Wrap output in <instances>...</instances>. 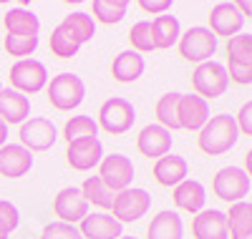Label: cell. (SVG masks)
<instances>
[{
  "label": "cell",
  "mask_w": 252,
  "mask_h": 239,
  "mask_svg": "<svg viewBox=\"0 0 252 239\" xmlns=\"http://www.w3.org/2000/svg\"><path fill=\"white\" fill-rule=\"evenodd\" d=\"M237 141H240V128L235 123V116L229 114L209 116V121L204 123V128L197 136V144L207 156H222Z\"/></svg>",
  "instance_id": "1"
},
{
  "label": "cell",
  "mask_w": 252,
  "mask_h": 239,
  "mask_svg": "<svg viewBox=\"0 0 252 239\" xmlns=\"http://www.w3.org/2000/svg\"><path fill=\"white\" fill-rule=\"evenodd\" d=\"M46 96H48V103L56 111H73V108H78L83 103L86 83H83V78L76 76V73H58L48 81Z\"/></svg>",
  "instance_id": "2"
},
{
  "label": "cell",
  "mask_w": 252,
  "mask_h": 239,
  "mask_svg": "<svg viewBox=\"0 0 252 239\" xmlns=\"http://www.w3.org/2000/svg\"><path fill=\"white\" fill-rule=\"evenodd\" d=\"M136 121V108L131 106V101L126 98H119V96H111L101 103L98 108V128H103L106 134L111 136H121L126 134L129 128L134 126Z\"/></svg>",
  "instance_id": "3"
},
{
  "label": "cell",
  "mask_w": 252,
  "mask_h": 239,
  "mask_svg": "<svg viewBox=\"0 0 252 239\" xmlns=\"http://www.w3.org/2000/svg\"><path fill=\"white\" fill-rule=\"evenodd\" d=\"M149 209H152V194L139 186H129L114 197L111 216L119 224H131V222H139L141 216H146Z\"/></svg>",
  "instance_id": "4"
},
{
  "label": "cell",
  "mask_w": 252,
  "mask_h": 239,
  "mask_svg": "<svg viewBox=\"0 0 252 239\" xmlns=\"http://www.w3.org/2000/svg\"><path fill=\"white\" fill-rule=\"evenodd\" d=\"M179 56L189 63H207L212 60V56L217 53V38L212 35L209 28H202V26H194L179 35Z\"/></svg>",
  "instance_id": "5"
},
{
  "label": "cell",
  "mask_w": 252,
  "mask_h": 239,
  "mask_svg": "<svg viewBox=\"0 0 252 239\" xmlns=\"http://www.w3.org/2000/svg\"><path fill=\"white\" fill-rule=\"evenodd\" d=\"M48 86V68L35 58H26V60H15L10 66V89H15L18 93L31 96V93H40Z\"/></svg>",
  "instance_id": "6"
},
{
  "label": "cell",
  "mask_w": 252,
  "mask_h": 239,
  "mask_svg": "<svg viewBox=\"0 0 252 239\" xmlns=\"http://www.w3.org/2000/svg\"><path fill=\"white\" fill-rule=\"evenodd\" d=\"M192 86L199 98L209 101V98H220L224 96L227 86H229V78H227V68L217 60H207V63H199L192 73Z\"/></svg>",
  "instance_id": "7"
},
{
  "label": "cell",
  "mask_w": 252,
  "mask_h": 239,
  "mask_svg": "<svg viewBox=\"0 0 252 239\" xmlns=\"http://www.w3.org/2000/svg\"><path fill=\"white\" fill-rule=\"evenodd\" d=\"M212 191H215L217 199H222L227 204L245 202V197L250 194V179H247L245 169H240V166L220 169L212 179Z\"/></svg>",
  "instance_id": "8"
},
{
  "label": "cell",
  "mask_w": 252,
  "mask_h": 239,
  "mask_svg": "<svg viewBox=\"0 0 252 239\" xmlns=\"http://www.w3.org/2000/svg\"><path fill=\"white\" fill-rule=\"evenodd\" d=\"M20 146L28 149L31 154L33 151H48L56 141H58V128L51 119L43 116H31L18 131Z\"/></svg>",
  "instance_id": "9"
},
{
  "label": "cell",
  "mask_w": 252,
  "mask_h": 239,
  "mask_svg": "<svg viewBox=\"0 0 252 239\" xmlns=\"http://www.w3.org/2000/svg\"><path fill=\"white\" fill-rule=\"evenodd\" d=\"M98 179L106 184L111 191H124L129 189L134 181V164L129 156L124 154H111V156H103L98 164Z\"/></svg>",
  "instance_id": "10"
},
{
  "label": "cell",
  "mask_w": 252,
  "mask_h": 239,
  "mask_svg": "<svg viewBox=\"0 0 252 239\" xmlns=\"http://www.w3.org/2000/svg\"><path fill=\"white\" fill-rule=\"evenodd\" d=\"M53 211L58 216V222L63 224H81L89 216V202L83 199V194L78 186H66L56 194L53 199Z\"/></svg>",
  "instance_id": "11"
},
{
  "label": "cell",
  "mask_w": 252,
  "mask_h": 239,
  "mask_svg": "<svg viewBox=\"0 0 252 239\" xmlns=\"http://www.w3.org/2000/svg\"><path fill=\"white\" fill-rule=\"evenodd\" d=\"M245 15L237 10L235 3H217L209 10V30L215 38H235L242 33Z\"/></svg>",
  "instance_id": "12"
},
{
  "label": "cell",
  "mask_w": 252,
  "mask_h": 239,
  "mask_svg": "<svg viewBox=\"0 0 252 239\" xmlns=\"http://www.w3.org/2000/svg\"><path fill=\"white\" fill-rule=\"evenodd\" d=\"M177 116H179V128L199 134L204 123L209 121V103L197 93H182L177 103Z\"/></svg>",
  "instance_id": "13"
},
{
  "label": "cell",
  "mask_w": 252,
  "mask_h": 239,
  "mask_svg": "<svg viewBox=\"0 0 252 239\" xmlns=\"http://www.w3.org/2000/svg\"><path fill=\"white\" fill-rule=\"evenodd\" d=\"M103 159V144L98 139H81L71 141L66 149V161L76 171H91Z\"/></svg>",
  "instance_id": "14"
},
{
  "label": "cell",
  "mask_w": 252,
  "mask_h": 239,
  "mask_svg": "<svg viewBox=\"0 0 252 239\" xmlns=\"http://www.w3.org/2000/svg\"><path fill=\"white\" fill-rule=\"evenodd\" d=\"M136 149L146 159H161L172 151V134L166 131V128H161L159 123H149L139 131Z\"/></svg>",
  "instance_id": "15"
},
{
  "label": "cell",
  "mask_w": 252,
  "mask_h": 239,
  "mask_svg": "<svg viewBox=\"0 0 252 239\" xmlns=\"http://www.w3.org/2000/svg\"><path fill=\"white\" fill-rule=\"evenodd\" d=\"M31 119V98L15 89H0V121L5 126H23Z\"/></svg>",
  "instance_id": "16"
},
{
  "label": "cell",
  "mask_w": 252,
  "mask_h": 239,
  "mask_svg": "<svg viewBox=\"0 0 252 239\" xmlns=\"http://www.w3.org/2000/svg\"><path fill=\"white\" fill-rule=\"evenodd\" d=\"M83 239H119L124 237V224H119L106 211H89V216L78 224Z\"/></svg>",
  "instance_id": "17"
},
{
  "label": "cell",
  "mask_w": 252,
  "mask_h": 239,
  "mask_svg": "<svg viewBox=\"0 0 252 239\" xmlns=\"http://www.w3.org/2000/svg\"><path fill=\"white\" fill-rule=\"evenodd\" d=\"M33 169V154L20 144L0 146V174L8 179H20Z\"/></svg>",
  "instance_id": "18"
},
{
  "label": "cell",
  "mask_w": 252,
  "mask_h": 239,
  "mask_svg": "<svg viewBox=\"0 0 252 239\" xmlns=\"http://www.w3.org/2000/svg\"><path fill=\"white\" fill-rule=\"evenodd\" d=\"M194 239H229L227 216L220 209H202L192 219Z\"/></svg>",
  "instance_id": "19"
},
{
  "label": "cell",
  "mask_w": 252,
  "mask_h": 239,
  "mask_svg": "<svg viewBox=\"0 0 252 239\" xmlns=\"http://www.w3.org/2000/svg\"><path fill=\"white\" fill-rule=\"evenodd\" d=\"M204 202H207V189H204L202 181L184 179L182 184L174 186V204H177V209L189 211V214H199L204 209Z\"/></svg>",
  "instance_id": "20"
},
{
  "label": "cell",
  "mask_w": 252,
  "mask_h": 239,
  "mask_svg": "<svg viewBox=\"0 0 252 239\" xmlns=\"http://www.w3.org/2000/svg\"><path fill=\"white\" fill-rule=\"evenodd\" d=\"M144 56H139L136 51H121L116 53V58L111 60V76L119 83H134L144 76Z\"/></svg>",
  "instance_id": "21"
},
{
  "label": "cell",
  "mask_w": 252,
  "mask_h": 239,
  "mask_svg": "<svg viewBox=\"0 0 252 239\" xmlns=\"http://www.w3.org/2000/svg\"><path fill=\"white\" fill-rule=\"evenodd\" d=\"M146 239H184V222L172 209L159 211L146 227Z\"/></svg>",
  "instance_id": "22"
},
{
  "label": "cell",
  "mask_w": 252,
  "mask_h": 239,
  "mask_svg": "<svg viewBox=\"0 0 252 239\" xmlns=\"http://www.w3.org/2000/svg\"><path fill=\"white\" fill-rule=\"evenodd\" d=\"M189 174V166L182 156H174V154H166L161 159H157L154 164V179L161 184V186H169L174 189L177 184H182Z\"/></svg>",
  "instance_id": "23"
},
{
  "label": "cell",
  "mask_w": 252,
  "mask_h": 239,
  "mask_svg": "<svg viewBox=\"0 0 252 239\" xmlns=\"http://www.w3.org/2000/svg\"><path fill=\"white\" fill-rule=\"evenodd\" d=\"M152 33H154V48L157 51H169L172 46L179 43L182 35V26L174 15H159L152 20Z\"/></svg>",
  "instance_id": "24"
},
{
  "label": "cell",
  "mask_w": 252,
  "mask_h": 239,
  "mask_svg": "<svg viewBox=\"0 0 252 239\" xmlns=\"http://www.w3.org/2000/svg\"><path fill=\"white\" fill-rule=\"evenodd\" d=\"M3 26L13 35H38L40 30V20L33 10L28 8H10L3 15Z\"/></svg>",
  "instance_id": "25"
},
{
  "label": "cell",
  "mask_w": 252,
  "mask_h": 239,
  "mask_svg": "<svg viewBox=\"0 0 252 239\" xmlns=\"http://www.w3.org/2000/svg\"><path fill=\"white\" fill-rule=\"evenodd\" d=\"M61 26L68 28L71 35L81 43V46H83V43H89V40H94V35H96L94 18H91L89 13H81V10H73V13H68V15H63Z\"/></svg>",
  "instance_id": "26"
},
{
  "label": "cell",
  "mask_w": 252,
  "mask_h": 239,
  "mask_svg": "<svg viewBox=\"0 0 252 239\" xmlns=\"http://www.w3.org/2000/svg\"><path fill=\"white\" fill-rule=\"evenodd\" d=\"M227 216V229H229V239L232 237H242L247 232H252V202H237L229 204Z\"/></svg>",
  "instance_id": "27"
},
{
  "label": "cell",
  "mask_w": 252,
  "mask_h": 239,
  "mask_svg": "<svg viewBox=\"0 0 252 239\" xmlns=\"http://www.w3.org/2000/svg\"><path fill=\"white\" fill-rule=\"evenodd\" d=\"M78 189L83 194V199H86L89 204H94V207H98V209H111L114 197H116V191H111L98 177H89Z\"/></svg>",
  "instance_id": "28"
},
{
  "label": "cell",
  "mask_w": 252,
  "mask_h": 239,
  "mask_svg": "<svg viewBox=\"0 0 252 239\" xmlns=\"http://www.w3.org/2000/svg\"><path fill=\"white\" fill-rule=\"evenodd\" d=\"M126 10H129V3H126V0H94V5H91L94 18L103 26L121 23Z\"/></svg>",
  "instance_id": "29"
},
{
  "label": "cell",
  "mask_w": 252,
  "mask_h": 239,
  "mask_svg": "<svg viewBox=\"0 0 252 239\" xmlns=\"http://www.w3.org/2000/svg\"><path fill=\"white\" fill-rule=\"evenodd\" d=\"M63 139L68 144L81 139H98V123L91 116H71L63 126Z\"/></svg>",
  "instance_id": "30"
},
{
  "label": "cell",
  "mask_w": 252,
  "mask_h": 239,
  "mask_svg": "<svg viewBox=\"0 0 252 239\" xmlns=\"http://www.w3.org/2000/svg\"><path fill=\"white\" fill-rule=\"evenodd\" d=\"M78 51H81V43L71 35L68 28L56 26L51 30V53L56 58H73V56H78Z\"/></svg>",
  "instance_id": "31"
},
{
  "label": "cell",
  "mask_w": 252,
  "mask_h": 239,
  "mask_svg": "<svg viewBox=\"0 0 252 239\" xmlns=\"http://www.w3.org/2000/svg\"><path fill=\"white\" fill-rule=\"evenodd\" d=\"M179 96H182V93H164V96L157 101V121H159V126L166 128L169 134L179 128V116H177Z\"/></svg>",
  "instance_id": "32"
},
{
  "label": "cell",
  "mask_w": 252,
  "mask_h": 239,
  "mask_svg": "<svg viewBox=\"0 0 252 239\" xmlns=\"http://www.w3.org/2000/svg\"><path fill=\"white\" fill-rule=\"evenodd\" d=\"M224 51H227V63L250 66V63H252V35L250 33H240L235 38H229Z\"/></svg>",
  "instance_id": "33"
},
{
  "label": "cell",
  "mask_w": 252,
  "mask_h": 239,
  "mask_svg": "<svg viewBox=\"0 0 252 239\" xmlns=\"http://www.w3.org/2000/svg\"><path fill=\"white\" fill-rule=\"evenodd\" d=\"M3 48L8 51V56H13L18 60H26L38 48V35H13V33H8L3 38Z\"/></svg>",
  "instance_id": "34"
},
{
  "label": "cell",
  "mask_w": 252,
  "mask_h": 239,
  "mask_svg": "<svg viewBox=\"0 0 252 239\" xmlns=\"http://www.w3.org/2000/svg\"><path fill=\"white\" fill-rule=\"evenodd\" d=\"M129 43H131V51L141 53H152L154 48V33H152V20H139V23L131 26L129 30Z\"/></svg>",
  "instance_id": "35"
},
{
  "label": "cell",
  "mask_w": 252,
  "mask_h": 239,
  "mask_svg": "<svg viewBox=\"0 0 252 239\" xmlns=\"http://www.w3.org/2000/svg\"><path fill=\"white\" fill-rule=\"evenodd\" d=\"M40 239H83L78 227L73 224H63V222H51L40 232Z\"/></svg>",
  "instance_id": "36"
},
{
  "label": "cell",
  "mask_w": 252,
  "mask_h": 239,
  "mask_svg": "<svg viewBox=\"0 0 252 239\" xmlns=\"http://www.w3.org/2000/svg\"><path fill=\"white\" fill-rule=\"evenodd\" d=\"M18 224H20L18 207L13 202H8V199H0V229H3L5 234H10V232L18 229Z\"/></svg>",
  "instance_id": "37"
},
{
  "label": "cell",
  "mask_w": 252,
  "mask_h": 239,
  "mask_svg": "<svg viewBox=\"0 0 252 239\" xmlns=\"http://www.w3.org/2000/svg\"><path fill=\"white\" fill-rule=\"evenodd\" d=\"M227 78L237 86H250L252 83V63L250 66H240V63H227Z\"/></svg>",
  "instance_id": "38"
},
{
  "label": "cell",
  "mask_w": 252,
  "mask_h": 239,
  "mask_svg": "<svg viewBox=\"0 0 252 239\" xmlns=\"http://www.w3.org/2000/svg\"><path fill=\"white\" fill-rule=\"evenodd\" d=\"M235 123H237V128H240V134L252 136V101H247V103L240 106V111H237V116H235Z\"/></svg>",
  "instance_id": "39"
},
{
  "label": "cell",
  "mask_w": 252,
  "mask_h": 239,
  "mask_svg": "<svg viewBox=\"0 0 252 239\" xmlns=\"http://www.w3.org/2000/svg\"><path fill=\"white\" fill-rule=\"evenodd\" d=\"M139 8L144 13H159V15H164L166 10L172 8V0H141Z\"/></svg>",
  "instance_id": "40"
},
{
  "label": "cell",
  "mask_w": 252,
  "mask_h": 239,
  "mask_svg": "<svg viewBox=\"0 0 252 239\" xmlns=\"http://www.w3.org/2000/svg\"><path fill=\"white\" fill-rule=\"evenodd\" d=\"M245 174H247V179H252V149L245 154Z\"/></svg>",
  "instance_id": "41"
},
{
  "label": "cell",
  "mask_w": 252,
  "mask_h": 239,
  "mask_svg": "<svg viewBox=\"0 0 252 239\" xmlns=\"http://www.w3.org/2000/svg\"><path fill=\"white\" fill-rule=\"evenodd\" d=\"M8 144V126L0 121V146H5Z\"/></svg>",
  "instance_id": "42"
},
{
  "label": "cell",
  "mask_w": 252,
  "mask_h": 239,
  "mask_svg": "<svg viewBox=\"0 0 252 239\" xmlns=\"http://www.w3.org/2000/svg\"><path fill=\"white\" fill-rule=\"evenodd\" d=\"M232 239H252V232H247V234H242V237H232Z\"/></svg>",
  "instance_id": "43"
},
{
  "label": "cell",
  "mask_w": 252,
  "mask_h": 239,
  "mask_svg": "<svg viewBox=\"0 0 252 239\" xmlns=\"http://www.w3.org/2000/svg\"><path fill=\"white\" fill-rule=\"evenodd\" d=\"M8 237H10V234H5L3 229H0V239H8Z\"/></svg>",
  "instance_id": "44"
},
{
  "label": "cell",
  "mask_w": 252,
  "mask_h": 239,
  "mask_svg": "<svg viewBox=\"0 0 252 239\" xmlns=\"http://www.w3.org/2000/svg\"><path fill=\"white\" fill-rule=\"evenodd\" d=\"M119 239H136V237H119Z\"/></svg>",
  "instance_id": "45"
},
{
  "label": "cell",
  "mask_w": 252,
  "mask_h": 239,
  "mask_svg": "<svg viewBox=\"0 0 252 239\" xmlns=\"http://www.w3.org/2000/svg\"><path fill=\"white\" fill-rule=\"evenodd\" d=\"M0 89H3V86H0Z\"/></svg>",
  "instance_id": "46"
},
{
  "label": "cell",
  "mask_w": 252,
  "mask_h": 239,
  "mask_svg": "<svg viewBox=\"0 0 252 239\" xmlns=\"http://www.w3.org/2000/svg\"><path fill=\"white\" fill-rule=\"evenodd\" d=\"M250 18H252V15H250Z\"/></svg>",
  "instance_id": "47"
}]
</instances>
